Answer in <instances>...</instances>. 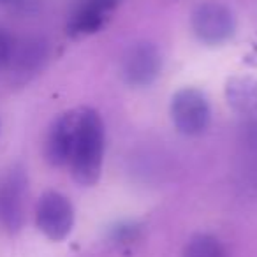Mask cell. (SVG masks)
<instances>
[{"label":"cell","mask_w":257,"mask_h":257,"mask_svg":"<svg viewBox=\"0 0 257 257\" xmlns=\"http://www.w3.org/2000/svg\"><path fill=\"white\" fill-rule=\"evenodd\" d=\"M182 257H225V250L218 238L208 232H197L187 241Z\"/></svg>","instance_id":"8fae6325"},{"label":"cell","mask_w":257,"mask_h":257,"mask_svg":"<svg viewBox=\"0 0 257 257\" xmlns=\"http://www.w3.org/2000/svg\"><path fill=\"white\" fill-rule=\"evenodd\" d=\"M29 176L22 166H13L0 178V224L9 234L22 231L25 224Z\"/></svg>","instance_id":"7a4b0ae2"},{"label":"cell","mask_w":257,"mask_h":257,"mask_svg":"<svg viewBox=\"0 0 257 257\" xmlns=\"http://www.w3.org/2000/svg\"><path fill=\"white\" fill-rule=\"evenodd\" d=\"M48 60V43L43 37L30 36L23 39H15L11 60L8 67L18 76H32L43 69Z\"/></svg>","instance_id":"ba28073f"},{"label":"cell","mask_w":257,"mask_h":257,"mask_svg":"<svg viewBox=\"0 0 257 257\" xmlns=\"http://www.w3.org/2000/svg\"><path fill=\"white\" fill-rule=\"evenodd\" d=\"M225 100L239 114L257 113V78L232 76L225 81Z\"/></svg>","instance_id":"30bf717a"},{"label":"cell","mask_w":257,"mask_h":257,"mask_svg":"<svg viewBox=\"0 0 257 257\" xmlns=\"http://www.w3.org/2000/svg\"><path fill=\"white\" fill-rule=\"evenodd\" d=\"M192 30L203 44L220 46L234 36L236 16L222 2H203L192 13Z\"/></svg>","instance_id":"277c9868"},{"label":"cell","mask_w":257,"mask_h":257,"mask_svg":"<svg viewBox=\"0 0 257 257\" xmlns=\"http://www.w3.org/2000/svg\"><path fill=\"white\" fill-rule=\"evenodd\" d=\"M79 123V107L60 114L48 128L44 140V159L53 168H64L71 161Z\"/></svg>","instance_id":"52a82bcc"},{"label":"cell","mask_w":257,"mask_h":257,"mask_svg":"<svg viewBox=\"0 0 257 257\" xmlns=\"http://www.w3.org/2000/svg\"><path fill=\"white\" fill-rule=\"evenodd\" d=\"M171 120L183 136L203 134L211 121L208 97L192 86L178 90L171 99Z\"/></svg>","instance_id":"3957f363"},{"label":"cell","mask_w":257,"mask_h":257,"mask_svg":"<svg viewBox=\"0 0 257 257\" xmlns=\"http://www.w3.org/2000/svg\"><path fill=\"white\" fill-rule=\"evenodd\" d=\"M13 2H16V0H0V4L6 6V4H13Z\"/></svg>","instance_id":"5bb4252c"},{"label":"cell","mask_w":257,"mask_h":257,"mask_svg":"<svg viewBox=\"0 0 257 257\" xmlns=\"http://www.w3.org/2000/svg\"><path fill=\"white\" fill-rule=\"evenodd\" d=\"M111 9H107L99 0H83L72 13L67 23V34L71 37H85L97 34L109 18Z\"/></svg>","instance_id":"9c48e42d"},{"label":"cell","mask_w":257,"mask_h":257,"mask_svg":"<svg viewBox=\"0 0 257 257\" xmlns=\"http://www.w3.org/2000/svg\"><path fill=\"white\" fill-rule=\"evenodd\" d=\"M138 238V227L134 224H120L111 231V239L114 243H131Z\"/></svg>","instance_id":"4fadbf2b"},{"label":"cell","mask_w":257,"mask_h":257,"mask_svg":"<svg viewBox=\"0 0 257 257\" xmlns=\"http://www.w3.org/2000/svg\"><path fill=\"white\" fill-rule=\"evenodd\" d=\"M36 224L51 241H62L74 227L72 203L57 190H48L39 197L36 206Z\"/></svg>","instance_id":"5b68a950"},{"label":"cell","mask_w":257,"mask_h":257,"mask_svg":"<svg viewBox=\"0 0 257 257\" xmlns=\"http://www.w3.org/2000/svg\"><path fill=\"white\" fill-rule=\"evenodd\" d=\"M121 79L133 88L150 86L161 76L162 55L159 48L147 41L136 43L125 51L120 67Z\"/></svg>","instance_id":"8992f818"},{"label":"cell","mask_w":257,"mask_h":257,"mask_svg":"<svg viewBox=\"0 0 257 257\" xmlns=\"http://www.w3.org/2000/svg\"><path fill=\"white\" fill-rule=\"evenodd\" d=\"M104 159V123L90 107H79V123L71 154V173L79 185H95L100 178Z\"/></svg>","instance_id":"6da1fadb"},{"label":"cell","mask_w":257,"mask_h":257,"mask_svg":"<svg viewBox=\"0 0 257 257\" xmlns=\"http://www.w3.org/2000/svg\"><path fill=\"white\" fill-rule=\"evenodd\" d=\"M13 48H15V36L8 29L0 25V69L9 65Z\"/></svg>","instance_id":"7c38bea8"}]
</instances>
